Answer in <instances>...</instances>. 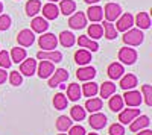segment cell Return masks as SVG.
<instances>
[{"label": "cell", "instance_id": "6da1fadb", "mask_svg": "<svg viewBox=\"0 0 152 135\" xmlns=\"http://www.w3.org/2000/svg\"><path fill=\"white\" fill-rule=\"evenodd\" d=\"M145 40V35L142 29H128L123 33V43L128 46H140Z\"/></svg>", "mask_w": 152, "mask_h": 135}, {"label": "cell", "instance_id": "bcb514c9", "mask_svg": "<svg viewBox=\"0 0 152 135\" xmlns=\"http://www.w3.org/2000/svg\"><path fill=\"white\" fill-rule=\"evenodd\" d=\"M137 135H152V131H149V129H146V131H138Z\"/></svg>", "mask_w": 152, "mask_h": 135}, {"label": "cell", "instance_id": "7402d4cb", "mask_svg": "<svg viewBox=\"0 0 152 135\" xmlns=\"http://www.w3.org/2000/svg\"><path fill=\"white\" fill-rule=\"evenodd\" d=\"M75 61L78 65H87L91 61V53L88 50H84V49H79V50L75 53Z\"/></svg>", "mask_w": 152, "mask_h": 135}, {"label": "cell", "instance_id": "5b68a950", "mask_svg": "<svg viewBox=\"0 0 152 135\" xmlns=\"http://www.w3.org/2000/svg\"><path fill=\"white\" fill-rule=\"evenodd\" d=\"M116 21H117V24H116V30L126 32L128 29L132 28V24H134V17L129 14V12H125V14H122Z\"/></svg>", "mask_w": 152, "mask_h": 135}, {"label": "cell", "instance_id": "8fae6325", "mask_svg": "<svg viewBox=\"0 0 152 135\" xmlns=\"http://www.w3.org/2000/svg\"><path fill=\"white\" fill-rule=\"evenodd\" d=\"M37 58L41 61H50V62H61L62 55L56 50H41L37 53Z\"/></svg>", "mask_w": 152, "mask_h": 135}, {"label": "cell", "instance_id": "e0dca14e", "mask_svg": "<svg viewBox=\"0 0 152 135\" xmlns=\"http://www.w3.org/2000/svg\"><path fill=\"white\" fill-rule=\"evenodd\" d=\"M43 15H44L46 20H55L59 15V9H58V6L55 3L49 2V3H46L43 6Z\"/></svg>", "mask_w": 152, "mask_h": 135}, {"label": "cell", "instance_id": "ee69618b", "mask_svg": "<svg viewBox=\"0 0 152 135\" xmlns=\"http://www.w3.org/2000/svg\"><path fill=\"white\" fill-rule=\"evenodd\" d=\"M69 135H85V129L82 126H72L69 129Z\"/></svg>", "mask_w": 152, "mask_h": 135}, {"label": "cell", "instance_id": "44dd1931", "mask_svg": "<svg viewBox=\"0 0 152 135\" xmlns=\"http://www.w3.org/2000/svg\"><path fill=\"white\" fill-rule=\"evenodd\" d=\"M137 87V78L134 75H131V73H128V75H125L122 79H120V88H123L125 91L128 90H132Z\"/></svg>", "mask_w": 152, "mask_h": 135}, {"label": "cell", "instance_id": "4dcf8cb0", "mask_svg": "<svg viewBox=\"0 0 152 135\" xmlns=\"http://www.w3.org/2000/svg\"><path fill=\"white\" fill-rule=\"evenodd\" d=\"M108 105H110V109H111V111H114V112L122 111V108H123V97L122 96H117V94L110 97Z\"/></svg>", "mask_w": 152, "mask_h": 135}, {"label": "cell", "instance_id": "ac0fdd59", "mask_svg": "<svg viewBox=\"0 0 152 135\" xmlns=\"http://www.w3.org/2000/svg\"><path fill=\"white\" fill-rule=\"evenodd\" d=\"M87 17H88L90 21L97 23V21L102 20V17H104V9L100 6H97V5H91L90 8H88V11H87Z\"/></svg>", "mask_w": 152, "mask_h": 135}, {"label": "cell", "instance_id": "681fc988", "mask_svg": "<svg viewBox=\"0 0 152 135\" xmlns=\"http://www.w3.org/2000/svg\"><path fill=\"white\" fill-rule=\"evenodd\" d=\"M49 2H52V3H55V2H58V0H49Z\"/></svg>", "mask_w": 152, "mask_h": 135}, {"label": "cell", "instance_id": "1f68e13d", "mask_svg": "<svg viewBox=\"0 0 152 135\" xmlns=\"http://www.w3.org/2000/svg\"><path fill=\"white\" fill-rule=\"evenodd\" d=\"M88 36H91V40L102 38V36H104L102 24H90V26H88Z\"/></svg>", "mask_w": 152, "mask_h": 135}, {"label": "cell", "instance_id": "e575fe53", "mask_svg": "<svg viewBox=\"0 0 152 135\" xmlns=\"http://www.w3.org/2000/svg\"><path fill=\"white\" fill-rule=\"evenodd\" d=\"M11 59L14 61V62H21V61L26 59V50L21 47H15V49H12V52H11Z\"/></svg>", "mask_w": 152, "mask_h": 135}, {"label": "cell", "instance_id": "4fadbf2b", "mask_svg": "<svg viewBox=\"0 0 152 135\" xmlns=\"http://www.w3.org/2000/svg\"><path fill=\"white\" fill-rule=\"evenodd\" d=\"M88 123L93 129H104L105 125H107V117L100 112H93L88 118Z\"/></svg>", "mask_w": 152, "mask_h": 135}, {"label": "cell", "instance_id": "f1b7e54d", "mask_svg": "<svg viewBox=\"0 0 152 135\" xmlns=\"http://www.w3.org/2000/svg\"><path fill=\"white\" fill-rule=\"evenodd\" d=\"M81 94H82V91H81V87H79L78 83H70V85H69L67 96H69L70 100H73V102L79 100V99H81Z\"/></svg>", "mask_w": 152, "mask_h": 135}, {"label": "cell", "instance_id": "d6986e66", "mask_svg": "<svg viewBox=\"0 0 152 135\" xmlns=\"http://www.w3.org/2000/svg\"><path fill=\"white\" fill-rule=\"evenodd\" d=\"M123 73H125V68H123V65L120 62L110 64V67H108V76H110V79H113V81L120 79L123 76Z\"/></svg>", "mask_w": 152, "mask_h": 135}, {"label": "cell", "instance_id": "8d00e7d4", "mask_svg": "<svg viewBox=\"0 0 152 135\" xmlns=\"http://www.w3.org/2000/svg\"><path fill=\"white\" fill-rule=\"evenodd\" d=\"M104 33H105V38H108V40H114L117 36V30H116V28L111 24V21H104Z\"/></svg>", "mask_w": 152, "mask_h": 135}, {"label": "cell", "instance_id": "d4e9b609", "mask_svg": "<svg viewBox=\"0 0 152 135\" xmlns=\"http://www.w3.org/2000/svg\"><path fill=\"white\" fill-rule=\"evenodd\" d=\"M135 24L138 29H149L151 28V18L148 12H138L135 17Z\"/></svg>", "mask_w": 152, "mask_h": 135}, {"label": "cell", "instance_id": "f907efd6", "mask_svg": "<svg viewBox=\"0 0 152 135\" xmlns=\"http://www.w3.org/2000/svg\"><path fill=\"white\" fill-rule=\"evenodd\" d=\"M88 135H97V134H88Z\"/></svg>", "mask_w": 152, "mask_h": 135}, {"label": "cell", "instance_id": "5bb4252c", "mask_svg": "<svg viewBox=\"0 0 152 135\" xmlns=\"http://www.w3.org/2000/svg\"><path fill=\"white\" fill-rule=\"evenodd\" d=\"M37 70V62L35 59L32 58H28L21 61V65H20V75H24V76H32Z\"/></svg>", "mask_w": 152, "mask_h": 135}, {"label": "cell", "instance_id": "f546056e", "mask_svg": "<svg viewBox=\"0 0 152 135\" xmlns=\"http://www.w3.org/2000/svg\"><path fill=\"white\" fill-rule=\"evenodd\" d=\"M59 41L64 47H72L75 43H76V38L72 32H67V30H62L59 33Z\"/></svg>", "mask_w": 152, "mask_h": 135}, {"label": "cell", "instance_id": "c3c4849f", "mask_svg": "<svg viewBox=\"0 0 152 135\" xmlns=\"http://www.w3.org/2000/svg\"><path fill=\"white\" fill-rule=\"evenodd\" d=\"M0 12H3V3L0 2Z\"/></svg>", "mask_w": 152, "mask_h": 135}, {"label": "cell", "instance_id": "ffe728a7", "mask_svg": "<svg viewBox=\"0 0 152 135\" xmlns=\"http://www.w3.org/2000/svg\"><path fill=\"white\" fill-rule=\"evenodd\" d=\"M31 26H32V30H34V32L44 33V32L47 30V28H49V23H47V20L43 18V17H34Z\"/></svg>", "mask_w": 152, "mask_h": 135}, {"label": "cell", "instance_id": "d6a6232c", "mask_svg": "<svg viewBox=\"0 0 152 135\" xmlns=\"http://www.w3.org/2000/svg\"><path fill=\"white\" fill-rule=\"evenodd\" d=\"M114 93H116V85L113 82H104L100 85V96L107 99V97H111Z\"/></svg>", "mask_w": 152, "mask_h": 135}, {"label": "cell", "instance_id": "2e32d148", "mask_svg": "<svg viewBox=\"0 0 152 135\" xmlns=\"http://www.w3.org/2000/svg\"><path fill=\"white\" fill-rule=\"evenodd\" d=\"M96 76V70L93 67H88V65H82L81 68H78L76 71V78L79 81H90Z\"/></svg>", "mask_w": 152, "mask_h": 135}, {"label": "cell", "instance_id": "60d3db41", "mask_svg": "<svg viewBox=\"0 0 152 135\" xmlns=\"http://www.w3.org/2000/svg\"><path fill=\"white\" fill-rule=\"evenodd\" d=\"M9 82L14 85V87H18V85H21L23 82V78L18 71H11V75H9Z\"/></svg>", "mask_w": 152, "mask_h": 135}, {"label": "cell", "instance_id": "603a6c76", "mask_svg": "<svg viewBox=\"0 0 152 135\" xmlns=\"http://www.w3.org/2000/svg\"><path fill=\"white\" fill-rule=\"evenodd\" d=\"M102 99H99V97H91V99H88L87 103H85V109L87 111H90L91 114L93 112H99L100 109H102Z\"/></svg>", "mask_w": 152, "mask_h": 135}, {"label": "cell", "instance_id": "836d02e7", "mask_svg": "<svg viewBox=\"0 0 152 135\" xmlns=\"http://www.w3.org/2000/svg\"><path fill=\"white\" fill-rule=\"evenodd\" d=\"M81 91H82L87 97H94V96L97 94L99 88H97V83H94V82H87L85 85H82Z\"/></svg>", "mask_w": 152, "mask_h": 135}, {"label": "cell", "instance_id": "ab89813d", "mask_svg": "<svg viewBox=\"0 0 152 135\" xmlns=\"http://www.w3.org/2000/svg\"><path fill=\"white\" fill-rule=\"evenodd\" d=\"M142 91H143V96H145L146 105L151 106V105H152V87L146 83V85H143V87H142Z\"/></svg>", "mask_w": 152, "mask_h": 135}, {"label": "cell", "instance_id": "f35d334b", "mask_svg": "<svg viewBox=\"0 0 152 135\" xmlns=\"http://www.w3.org/2000/svg\"><path fill=\"white\" fill-rule=\"evenodd\" d=\"M12 64V61H11V56L6 50H0V67L2 68H9Z\"/></svg>", "mask_w": 152, "mask_h": 135}, {"label": "cell", "instance_id": "277c9868", "mask_svg": "<svg viewBox=\"0 0 152 135\" xmlns=\"http://www.w3.org/2000/svg\"><path fill=\"white\" fill-rule=\"evenodd\" d=\"M123 103H126L131 108H137L140 106L142 103V94L140 91H135V90H128L123 96Z\"/></svg>", "mask_w": 152, "mask_h": 135}, {"label": "cell", "instance_id": "484cf974", "mask_svg": "<svg viewBox=\"0 0 152 135\" xmlns=\"http://www.w3.org/2000/svg\"><path fill=\"white\" fill-rule=\"evenodd\" d=\"M59 12L64 15H72L73 12L76 11V3L73 0H61V5H59Z\"/></svg>", "mask_w": 152, "mask_h": 135}, {"label": "cell", "instance_id": "ba28073f", "mask_svg": "<svg viewBox=\"0 0 152 135\" xmlns=\"http://www.w3.org/2000/svg\"><path fill=\"white\" fill-rule=\"evenodd\" d=\"M17 41H18V44L23 46V47H29V46H32L34 41H35V35H34V32H32L31 29H23V30H20L18 35H17Z\"/></svg>", "mask_w": 152, "mask_h": 135}, {"label": "cell", "instance_id": "7c38bea8", "mask_svg": "<svg viewBox=\"0 0 152 135\" xmlns=\"http://www.w3.org/2000/svg\"><path fill=\"white\" fill-rule=\"evenodd\" d=\"M55 71V65L53 62H50V61H41L40 65H38V76L41 79H47L53 75Z\"/></svg>", "mask_w": 152, "mask_h": 135}, {"label": "cell", "instance_id": "83f0119b", "mask_svg": "<svg viewBox=\"0 0 152 135\" xmlns=\"http://www.w3.org/2000/svg\"><path fill=\"white\" fill-rule=\"evenodd\" d=\"M72 126H73V121H72L67 115L58 117V120H56V129H58L59 132H66V131H69Z\"/></svg>", "mask_w": 152, "mask_h": 135}, {"label": "cell", "instance_id": "b9f144b4", "mask_svg": "<svg viewBox=\"0 0 152 135\" xmlns=\"http://www.w3.org/2000/svg\"><path fill=\"white\" fill-rule=\"evenodd\" d=\"M125 134V128L120 123H114L110 126V135H123Z\"/></svg>", "mask_w": 152, "mask_h": 135}, {"label": "cell", "instance_id": "7bdbcfd3", "mask_svg": "<svg viewBox=\"0 0 152 135\" xmlns=\"http://www.w3.org/2000/svg\"><path fill=\"white\" fill-rule=\"evenodd\" d=\"M11 28V17L3 14V15H0V30H6Z\"/></svg>", "mask_w": 152, "mask_h": 135}, {"label": "cell", "instance_id": "cb8c5ba5", "mask_svg": "<svg viewBox=\"0 0 152 135\" xmlns=\"http://www.w3.org/2000/svg\"><path fill=\"white\" fill-rule=\"evenodd\" d=\"M78 44H79L81 47H85V49H88V50H91V52H97V50H99V44H97L94 40H90V38H88V36H85V35H81V36H79Z\"/></svg>", "mask_w": 152, "mask_h": 135}, {"label": "cell", "instance_id": "7dc6e473", "mask_svg": "<svg viewBox=\"0 0 152 135\" xmlns=\"http://www.w3.org/2000/svg\"><path fill=\"white\" fill-rule=\"evenodd\" d=\"M84 2L90 3V5H94V3H97V2H99V0H84Z\"/></svg>", "mask_w": 152, "mask_h": 135}, {"label": "cell", "instance_id": "3957f363", "mask_svg": "<svg viewBox=\"0 0 152 135\" xmlns=\"http://www.w3.org/2000/svg\"><path fill=\"white\" fill-rule=\"evenodd\" d=\"M38 44L44 50H55L58 46V38L53 33H43V36H40L38 40Z\"/></svg>", "mask_w": 152, "mask_h": 135}, {"label": "cell", "instance_id": "30bf717a", "mask_svg": "<svg viewBox=\"0 0 152 135\" xmlns=\"http://www.w3.org/2000/svg\"><path fill=\"white\" fill-rule=\"evenodd\" d=\"M87 24V17L84 12H75L69 18V26L72 29H84Z\"/></svg>", "mask_w": 152, "mask_h": 135}, {"label": "cell", "instance_id": "9c48e42d", "mask_svg": "<svg viewBox=\"0 0 152 135\" xmlns=\"http://www.w3.org/2000/svg\"><path fill=\"white\" fill-rule=\"evenodd\" d=\"M137 115H140V109H137V108L123 109V111H120V114H119V121H120V125H128Z\"/></svg>", "mask_w": 152, "mask_h": 135}, {"label": "cell", "instance_id": "8992f818", "mask_svg": "<svg viewBox=\"0 0 152 135\" xmlns=\"http://www.w3.org/2000/svg\"><path fill=\"white\" fill-rule=\"evenodd\" d=\"M104 14L107 17V21H116L120 15H122V8L117 3H107Z\"/></svg>", "mask_w": 152, "mask_h": 135}, {"label": "cell", "instance_id": "f6af8a7d", "mask_svg": "<svg viewBox=\"0 0 152 135\" xmlns=\"http://www.w3.org/2000/svg\"><path fill=\"white\" fill-rule=\"evenodd\" d=\"M6 82V71L5 68H0V83H3Z\"/></svg>", "mask_w": 152, "mask_h": 135}, {"label": "cell", "instance_id": "4316f807", "mask_svg": "<svg viewBox=\"0 0 152 135\" xmlns=\"http://www.w3.org/2000/svg\"><path fill=\"white\" fill-rule=\"evenodd\" d=\"M41 9V2L40 0H29L26 3V14L29 17H35Z\"/></svg>", "mask_w": 152, "mask_h": 135}, {"label": "cell", "instance_id": "9a60e30c", "mask_svg": "<svg viewBox=\"0 0 152 135\" xmlns=\"http://www.w3.org/2000/svg\"><path fill=\"white\" fill-rule=\"evenodd\" d=\"M149 123H151V121H149V117H148V115H137V117L131 121L129 129H131L132 132H138V131L148 128Z\"/></svg>", "mask_w": 152, "mask_h": 135}, {"label": "cell", "instance_id": "d590c367", "mask_svg": "<svg viewBox=\"0 0 152 135\" xmlns=\"http://www.w3.org/2000/svg\"><path fill=\"white\" fill-rule=\"evenodd\" d=\"M70 115H72V118L75 121H81V120L85 118V109L82 106H79V105H75L70 109Z\"/></svg>", "mask_w": 152, "mask_h": 135}, {"label": "cell", "instance_id": "52a82bcc", "mask_svg": "<svg viewBox=\"0 0 152 135\" xmlns=\"http://www.w3.org/2000/svg\"><path fill=\"white\" fill-rule=\"evenodd\" d=\"M67 79H69V73H67V70H64V68H58V70L53 71V75L50 76V79H49V87L55 88V87H58L59 83L66 82Z\"/></svg>", "mask_w": 152, "mask_h": 135}, {"label": "cell", "instance_id": "7a4b0ae2", "mask_svg": "<svg viewBox=\"0 0 152 135\" xmlns=\"http://www.w3.org/2000/svg\"><path fill=\"white\" fill-rule=\"evenodd\" d=\"M119 61L126 65H132L137 61V52L131 47H122L119 50Z\"/></svg>", "mask_w": 152, "mask_h": 135}, {"label": "cell", "instance_id": "816d5d0a", "mask_svg": "<svg viewBox=\"0 0 152 135\" xmlns=\"http://www.w3.org/2000/svg\"><path fill=\"white\" fill-rule=\"evenodd\" d=\"M58 135H67V134H58Z\"/></svg>", "mask_w": 152, "mask_h": 135}, {"label": "cell", "instance_id": "74e56055", "mask_svg": "<svg viewBox=\"0 0 152 135\" xmlns=\"http://www.w3.org/2000/svg\"><path fill=\"white\" fill-rule=\"evenodd\" d=\"M53 106L56 109H66L67 108V97L62 93L55 94V97H53Z\"/></svg>", "mask_w": 152, "mask_h": 135}]
</instances>
